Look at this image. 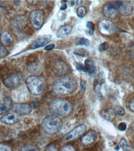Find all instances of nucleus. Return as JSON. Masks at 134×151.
<instances>
[{
	"instance_id": "nucleus-14",
	"label": "nucleus",
	"mask_w": 134,
	"mask_h": 151,
	"mask_svg": "<svg viewBox=\"0 0 134 151\" xmlns=\"http://www.w3.org/2000/svg\"><path fill=\"white\" fill-rule=\"evenodd\" d=\"M103 13L105 16L109 18L115 17L118 12L115 2H110L107 3L103 7Z\"/></svg>"
},
{
	"instance_id": "nucleus-23",
	"label": "nucleus",
	"mask_w": 134,
	"mask_h": 151,
	"mask_svg": "<svg viewBox=\"0 0 134 151\" xmlns=\"http://www.w3.org/2000/svg\"><path fill=\"white\" fill-rule=\"evenodd\" d=\"M113 110L115 114H117L120 116H123L125 114V111L124 109L121 106H116Z\"/></svg>"
},
{
	"instance_id": "nucleus-20",
	"label": "nucleus",
	"mask_w": 134,
	"mask_h": 151,
	"mask_svg": "<svg viewBox=\"0 0 134 151\" xmlns=\"http://www.w3.org/2000/svg\"><path fill=\"white\" fill-rule=\"evenodd\" d=\"M104 78L103 76V74L101 73L97 77V78L95 80V84H94V88L95 91H98L101 89V86L104 81Z\"/></svg>"
},
{
	"instance_id": "nucleus-36",
	"label": "nucleus",
	"mask_w": 134,
	"mask_h": 151,
	"mask_svg": "<svg viewBox=\"0 0 134 151\" xmlns=\"http://www.w3.org/2000/svg\"><path fill=\"white\" fill-rule=\"evenodd\" d=\"M81 87L82 92L84 93L86 90V82L84 80H82L81 82Z\"/></svg>"
},
{
	"instance_id": "nucleus-22",
	"label": "nucleus",
	"mask_w": 134,
	"mask_h": 151,
	"mask_svg": "<svg viewBox=\"0 0 134 151\" xmlns=\"http://www.w3.org/2000/svg\"><path fill=\"white\" fill-rule=\"evenodd\" d=\"M9 52L7 48L0 43V59L3 58L8 55Z\"/></svg>"
},
{
	"instance_id": "nucleus-8",
	"label": "nucleus",
	"mask_w": 134,
	"mask_h": 151,
	"mask_svg": "<svg viewBox=\"0 0 134 151\" xmlns=\"http://www.w3.org/2000/svg\"><path fill=\"white\" fill-rule=\"evenodd\" d=\"M23 76L21 72H16L9 76L4 80V84L7 88H17L22 82Z\"/></svg>"
},
{
	"instance_id": "nucleus-18",
	"label": "nucleus",
	"mask_w": 134,
	"mask_h": 151,
	"mask_svg": "<svg viewBox=\"0 0 134 151\" xmlns=\"http://www.w3.org/2000/svg\"><path fill=\"white\" fill-rule=\"evenodd\" d=\"M0 39L1 42L6 46H9L13 42L12 36L8 32L4 31L1 34Z\"/></svg>"
},
{
	"instance_id": "nucleus-4",
	"label": "nucleus",
	"mask_w": 134,
	"mask_h": 151,
	"mask_svg": "<svg viewBox=\"0 0 134 151\" xmlns=\"http://www.w3.org/2000/svg\"><path fill=\"white\" fill-rule=\"evenodd\" d=\"M25 83L28 91L33 95H41L44 90L45 83L42 77L30 76L26 79Z\"/></svg>"
},
{
	"instance_id": "nucleus-2",
	"label": "nucleus",
	"mask_w": 134,
	"mask_h": 151,
	"mask_svg": "<svg viewBox=\"0 0 134 151\" xmlns=\"http://www.w3.org/2000/svg\"><path fill=\"white\" fill-rule=\"evenodd\" d=\"M49 109L53 115L66 117L72 112L73 107L72 104L68 100L58 99L51 101L49 104Z\"/></svg>"
},
{
	"instance_id": "nucleus-42",
	"label": "nucleus",
	"mask_w": 134,
	"mask_h": 151,
	"mask_svg": "<svg viewBox=\"0 0 134 151\" xmlns=\"http://www.w3.org/2000/svg\"><path fill=\"white\" fill-rule=\"evenodd\" d=\"M75 1H70V6H73L75 4Z\"/></svg>"
},
{
	"instance_id": "nucleus-5",
	"label": "nucleus",
	"mask_w": 134,
	"mask_h": 151,
	"mask_svg": "<svg viewBox=\"0 0 134 151\" xmlns=\"http://www.w3.org/2000/svg\"><path fill=\"white\" fill-rule=\"evenodd\" d=\"M98 29L101 34L110 35L120 31V29L110 20L103 19L98 24Z\"/></svg>"
},
{
	"instance_id": "nucleus-40",
	"label": "nucleus",
	"mask_w": 134,
	"mask_h": 151,
	"mask_svg": "<svg viewBox=\"0 0 134 151\" xmlns=\"http://www.w3.org/2000/svg\"><path fill=\"white\" fill-rule=\"evenodd\" d=\"M67 8V6L66 4H63L61 5L60 9H61V10H64L66 9Z\"/></svg>"
},
{
	"instance_id": "nucleus-32",
	"label": "nucleus",
	"mask_w": 134,
	"mask_h": 151,
	"mask_svg": "<svg viewBox=\"0 0 134 151\" xmlns=\"http://www.w3.org/2000/svg\"><path fill=\"white\" fill-rule=\"evenodd\" d=\"M43 151H58V150L55 145L51 144L47 146Z\"/></svg>"
},
{
	"instance_id": "nucleus-11",
	"label": "nucleus",
	"mask_w": 134,
	"mask_h": 151,
	"mask_svg": "<svg viewBox=\"0 0 134 151\" xmlns=\"http://www.w3.org/2000/svg\"><path fill=\"white\" fill-rule=\"evenodd\" d=\"M12 109L14 113L18 114H29L32 111V107L30 105L28 104L15 103L13 104Z\"/></svg>"
},
{
	"instance_id": "nucleus-34",
	"label": "nucleus",
	"mask_w": 134,
	"mask_h": 151,
	"mask_svg": "<svg viewBox=\"0 0 134 151\" xmlns=\"http://www.w3.org/2000/svg\"><path fill=\"white\" fill-rule=\"evenodd\" d=\"M118 129L120 131H124L127 128V125L125 122H121L118 126Z\"/></svg>"
},
{
	"instance_id": "nucleus-13",
	"label": "nucleus",
	"mask_w": 134,
	"mask_h": 151,
	"mask_svg": "<svg viewBox=\"0 0 134 151\" xmlns=\"http://www.w3.org/2000/svg\"><path fill=\"white\" fill-rule=\"evenodd\" d=\"M18 114L15 113H6L1 116V121L8 125L15 124L19 121Z\"/></svg>"
},
{
	"instance_id": "nucleus-25",
	"label": "nucleus",
	"mask_w": 134,
	"mask_h": 151,
	"mask_svg": "<svg viewBox=\"0 0 134 151\" xmlns=\"http://www.w3.org/2000/svg\"><path fill=\"white\" fill-rule=\"evenodd\" d=\"M74 65H75V67L77 70L80 71L85 72V73L88 71V68L81 63H74Z\"/></svg>"
},
{
	"instance_id": "nucleus-28",
	"label": "nucleus",
	"mask_w": 134,
	"mask_h": 151,
	"mask_svg": "<svg viewBox=\"0 0 134 151\" xmlns=\"http://www.w3.org/2000/svg\"><path fill=\"white\" fill-rule=\"evenodd\" d=\"M21 151H38L35 146L31 145H26L22 148Z\"/></svg>"
},
{
	"instance_id": "nucleus-9",
	"label": "nucleus",
	"mask_w": 134,
	"mask_h": 151,
	"mask_svg": "<svg viewBox=\"0 0 134 151\" xmlns=\"http://www.w3.org/2000/svg\"><path fill=\"white\" fill-rule=\"evenodd\" d=\"M118 13L124 16H129L132 14L133 8L131 2L129 1H114Z\"/></svg>"
},
{
	"instance_id": "nucleus-3",
	"label": "nucleus",
	"mask_w": 134,
	"mask_h": 151,
	"mask_svg": "<svg viewBox=\"0 0 134 151\" xmlns=\"http://www.w3.org/2000/svg\"><path fill=\"white\" fill-rule=\"evenodd\" d=\"M63 122L60 117L53 115H48L42 120V130L48 135H54L62 129Z\"/></svg>"
},
{
	"instance_id": "nucleus-27",
	"label": "nucleus",
	"mask_w": 134,
	"mask_h": 151,
	"mask_svg": "<svg viewBox=\"0 0 134 151\" xmlns=\"http://www.w3.org/2000/svg\"><path fill=\"white\" fill-rule=\"evenodd\" d=\"M88 71L91 76L95 77L97 73V68L96 66L93 64L88 68Z\"/></svg>"
},
{
	"instance_id": "nucleus-19",
	"label": "nucleus",
	"mask_w": 134,
	"mask_h": 151,
	"mask_svg": "<svg viewBox=\"0 0 134 151\" xmlns=\"http://www.w3.org/2000/svg\"><path fill=\"white\" fill-rule=\"evenodd\" d=\"M42 65L38 63H33L28 66V70L30 73L34 74H38L42 71Z\"/></svg>"
},
{
	"instance_id": "nucleus-10",
	"label": "nucleus",
	"mask_w": 134,
	"mask_h": 151,
	"mask_svg": "<svg viewBox=\"0 0 134 151\" xmlns=\"http://www.w3.org/2000/svg\"><path fill=\"white\" fill-rule=\"evenodd\" d=\"M97 133L95 131L90 130L81 139V142L83 146H88L92 145L97 140Z\"/></svg>"
},
{
	"instance_id": "nucleus-43",
	"label": "nucleus",
	"mask_w": 134,
	"mask_h": 151,
	"mask_svg": "<svg viewBox=\"0 0 134 151\" xmlns=\"http://www.w3.org/2000/svg\"><path fill=\"white\" fill-rule=\"evenodd\" d=\"M115 150H116V151L119 150H120L119 146H116V148H115Z\"/></svg>"
},
{
	"instance_id": "nucleus-33",
	"label": "nucleus",
	"mask_w": 134,
	"mask_h": 151,
	"mask_svg": "<svg viewBox=\"0 0 134 151\" xmlns=\"http://www.w3.org/2000/svg\"><path fill=\"white\" fill-rule=\"evenodd\" d=\"M0 151H11V149L8 145L0 143Z\"/></svg>"
},
{
	"instance_id": "nucleus-26",
	"label": "nucleus",
	"mask_w": 134,
	"mask_h": 151,
	"mask_svg": "<svg viewBox=\"0 0 134 151\" xmlns=\"http://www.w3.org/2000/svg\"><path fill=\"white\" fill-rule=\"evenodd\" d=\"M86 26L87 28H88L89 29V35H93L94 33V28H95V24L93 22L91 21H88L87 22Z\"/></svg>"
},
{
	"instance_id": "nucleus-35",
	"label": "nucleus",
	"mask_w": 134,
	"mask_h": 151,
	"mask_svg": "<svg viewBox=\"0 0 134 151\" xmlns=\"http://www.w3.org/2000/svg\"><path fill=\"white\" fill-rule=\"evenodd\" d=\"M61 151H75L74 147L70 145L63 146L61 149Z\"/></svg>"
},
{
	"instance_id": "nucleus-6",
	"label": "nucleus",
	"mask_w": 134,
	"mask_h": 151,
	"mask_svg": "<svg viewBox=\"0 0 134 151\" xmlns=\"http://www.w3.org/2000/svg\"><path fill=\"white\" fill-rule=\"evenodd\" d=\"M29 20L33 28L35 29H40L44 22V14L40 9H35L30 12Z\"/></svg>"
},
{
	"instance_id": "nucleus-38",
	"label": "nucleus",
	"mask_w": 134,
	"mask_h": 151,
	"mask_svg": "<svg viewBox=\"0 0 134 151\" xmlns=\"http://www.w3.org/2000/svg\"><path fill=\"white\" fill-rule=\"evenodd\" d=\"M129 107L130 110L134 112V98L130 100L129 104Z\"/></svg>"
},
{
	"instance_id": "nucleus-44",
	"label": "nucleus",
	"mask_w": 134,
	"mask_h": 151,
	"mask_svg": "<svg viewBox=\"0 0 134 151\" xmlns=\"http://www.w3.org/2000/svg\"><path fill=\"white\" fill-rule=\"evenodd\" d=\"M1 14H0V21H1Z\"/></svg>"
},
{
	"instance_id": "nucleus-37",
	"label": "nucleus",
	"mask_w": 134,
	"mask_h": 151,
	"mask_svg": "<svg viewBox=\"0 0 134 151\" xmlns=\"http://www.w3.org/2000/svg\"><path fill=\"white\" fill-rule=\"evenodd\" d=\"M85 66L86 67V68L88 69L89 67L93 65L92 61L89 59H87L85 61Z\"/></svg>"
},
{
	"instance_id": "nucleus-17",
	"label": "nucleus",
	"mask_w": 134,
	"mask_h": 151,
	"mask_svg": "<svg viewBox=\"0 0 134 151\" xmlns=\"http://www.w3.org/2000/svg\"><path fill=\"white\" fill-rule=\"evenodd\" d=\"M101 115L102 117L105 120L108 121H112L115 119L116 114L113 109H106L103 110L101 112Z\"/></svg>"
},
{
	"instance_id": "nucleus-39",
	"label": "nucleus",
	"mask_w": 134,
	"mask_h": 151,
	"mask_svg": "<svg viewBox=\"0 0 134 151\" xmlns=\"http://www.w3.org/2000/svg\"><path fill=\"white\" fill-rule=\"evenodd\" d=\"M55 46V45L54 44L48 45L46 46V47H44V49L46 50H51L54 48Z\"/></svg>"
},
{
	"instance_id": "nucleus-16",
	"label": "nucleus",
	"mask_w": 134,
	"mask_h": 151,
	"mask_svg": "<svg viewBox=\"0 0 134 151\" xmlns=\"http://www.w3.org/2000/svg\"><path fill=\"white\" fill-rule=\"evenodd\" d=\"M72 30V27L69 25L61 26L58 30L56 35L57 37L61 38L65 37L71 34Z\"/></svg>"
},
{
	"instance_id": "nucleus-21",
	"label": "nucleus",
	"mask_w": 134,
	"mask_h": 151,
	"mask_svg": "<svg viewBox=\"0 0 134 151\" xmlns=\"http://www.w3.org/2000/svg\"><path fill=\"white\" fill-rule=\"evenodd\" d=\"M75 41L76 45L81 46H88L91 43L90 41L88 39L84 37L76 38Z\"/></svg>"
},
{
	"instance_id": "nucleus-1",
	"label": "nucleus",
	"mask_w": 134,
	"mask_h": 151,
	"mask_svg": "<svg viewBox=\"0 0 134 151\" xmlns=\"http://www.w3.org/2000/svg\"><path fill=\"white\" fill-rule=\"evenodd\" d=\"M53 91L58 95L65 96L75 93L78 88L77 80L73 77L68 76L54 81Z\"/></svg>"
},
{
	"instance_id": "nucleus-7",
	"label": "nucleus",
	"mask_w": 134,
	"mask_h": 151,
	"mask_svg": "<svg viewBox=\"0 0 134 151\" xmlns=\"http://www.w3.org/2000/svg\"><path fill=\"white\" fill-rule=\"evenodd\" d=\"M86 129V127L83 124L78 125L65 134L62 138V141L63 142H68L78 139L83 135Z\"/></svg>"
},
{
	"instance_id": "nucleus-41",
	"label": "nucleus",
	"mask_w": 134,
	"mask_h": 151,
	"mask_svg": "<svg viewBox=\"0 0 134 151\" xmlns=\"http://www.w3.org/2000/svg\"><path fill=\"white\" fill-rule=\"evenodd\" d=\"M83 2L82 1H76V6H79L80 5L82 4V2Z\"/></svg>"
},
{
	"instance_id": "nucleus-31",
	"label": "nucleus",
	"mask_w": 134,
	"mask_h": 151,
	"mask_svg": "<svg viewBox=\"0 0 134 151\" xmlns=\"http://www.w3.org/2000/svg\"><path fill=\"white\" fill-rule=\"evenodd\" d=\"M109 47V44L108 42H104L100 45L98 50L100 52H102L108 49Z\"/></svg>"
},
{
	"instance_id": "nucleus-30",
	"label": "nucleus",
	"mask_w": 134,
	"mask_h": 151,
	"mask_svg": "<svg viewBox=\"0 0 134 151\" xmlns=\"http://www.w3.org/2000/svg\"><path fill=\"white\" fill-rule=\"evenodd\" d=\"M73 53L79 56L84 57L85 55L86 51L83 48H78L74 50Z\"/></svg>"
},
{
	"instance_id": "nucleus-29",
	"label": "nucleus",
	"mask_w": 134,
	"mask_h": 151,
	"mask_svg": "<svg viewBox=\"0 0 134 151\" xmlns=\"http://www.w3.org/2000/svg\"><path fill=\"white\" fill-rule=\"evenodd\" d=\"M120 145L124 151H129L128 149V145L126 140L124 138H123L120 140Z\"/></svg>"
},
{
	"instance_id": "nucleus-24",
	"label": "nucleus",
	"mask_w": 134,
	"mask_h": 151,
	"mask_svg": "<svg viewBox=\"0 0 134 151\" xmlns=\"http://www.w3.org/2000/svg\"><path fill=\"white\" fill-rule=\"evenodd\" d=\"M86 9L85 7L81 6L79 7L76 10V14L78 16L80 17H83L86 15Z\"/></svg>"
},
{
	"instance_id": "nucleus-15",
	"label": "nucleus",
	"mask_w": 134,
	"mask_h": 151,
	"mask_svg": "<svg viewBox=\"0 0 134 151\" xmlns=\"http://www.w3.org/2000/svg\"><path fill=\"white\" fill-rule=\"evenodd\" d=\"M13 104L10 98H5L3 102L0 104V115H2L11 109Z\"/></svg>"
},
{
	"instance_id": "nucleus-12",
	"label": "nucleus",
	"mask_w": 134,
	"mask_h": 151,
	"mask_svg": "<svg viewBox=\"0 0 134 151\" xmlns=\"http://www.w3.org/2000/svg\"><path fill=\"white\" fill-rule=\"evenodd\" d=\"M51 39V36L50 35H44L37 38L31 44L30 49H35L43 47L50 42Z\"/></svg>"
}]
</instances>
